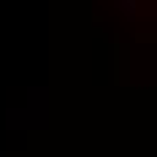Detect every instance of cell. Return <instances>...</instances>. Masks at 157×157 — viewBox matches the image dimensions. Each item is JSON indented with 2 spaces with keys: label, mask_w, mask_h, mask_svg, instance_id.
<instances>
[{
  "label": "cell",
  "mask_w": 157,
  "mask_h": 157,
  "mask_svg": "<svg viewBox=\"0 0 157 157\" xmlns=\"http://www.w3.org/2000/svg\"><path fill=\"white\" fill-rule=\"evenodd\" d=\"M0 157H8V155H6V152H0Z\"/></svg>",
  "instance_id": "6da1fadb"
}]
</instances>
